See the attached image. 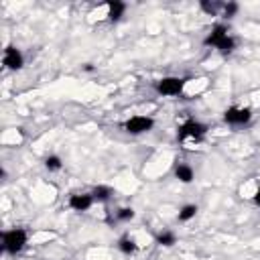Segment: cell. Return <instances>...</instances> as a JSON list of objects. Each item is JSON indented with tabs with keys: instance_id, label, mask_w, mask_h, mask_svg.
<instances>
[{
	"instance_id": "3957f363",
	"label": "cell",
	"mask_w": 260,
	"mask_h": 260,
	"mask_svg": "<svg viewBox=\"0 0 260 260\" xmlns=\"http://www.w3.org/2000/svg\"><path fill=\"white\" fill-rule=\"evenodd\" d=\"M207 124H203V122H199V120H195V118H187L185 122H181L179 124V128H177V138L183 142V140H195V142H199V140H203L205 136H207Z\"/></svg>"
},
{
	"instance_id": "e0dca14e",
	"label": "cell",
	"mask_w": 260,
	"mask_h": 260,
	"mask_svg": "<svg viewBox=\"0 0 260 260\" xmlns=\"http://www.w3.org/2000/svg\"><path fill=\"white\" fill-rule=\"evenodd\" d=\"M134 215H136V213H134L132 207H120V209L116 211V221H124V223H126V221H132Z\"/></svg>"
},
{
	"instance_id": "4fadbf2b",
	"label": "cell",
	"mask_w": 260,
	"mask_h": 260,
	"mask_svg": "<svg viewBox=\"0 0 260 260\" xmlns=\"http://www.w3.org/2000/svg\"><path fill=\"white\" fill-rule=\"evenodd\" d=\"M118 250L122 252V254H126V256H132V254H136L138 252V244L130 238V236H122L120 240H118Z\"/></svg>"
},
{
	"instance_id": "30bf717a",
	"label": "cell",
	"mask_w": 260,
	"mask_h": 260,
	"mask_svg": "<svg viewBox=\"0 0 260 260\" xmlns=\"http://www.w3.org/2000/svg\"><path fill=\"white\" fill-rule=\"evenodd\" d=\"M89 193H91L93 201H98V203H108L114 197V189L110 185H95Z\"/></svg>"
},
{
	"instance_id": "5b68a950",
	"label": "cell",
	"mask_w": 260,
	"mask_h": 260,
	"mask_svg": "<svg viewBox=\"0 0 260 260\" xmlns=\"http://www.w3.org/2000/svg\"><path fill=\"white\" fill-rule=\"evenodd\" d=\"M122 128H124V132L132 134V136H140V134H146V132H150L154 128V118L142 116V114L130 116L128 120L122 122Z\"/></svg>"
},
{
	"instance_id": "9c48e42d",
	"label": "cell",
	"mask_w": 260,
	"mask_h": 260,
	"mask_svg": "<svg viewBox=\"0 0 260 260\" xmlns=\"http://www.w3.org/2000/svg\"><path fill=\"white\" fill-rule=\"evenodd\" d=\"M173 173H175V179H177L179 183H185V185L193 183V179H195V171H193V167L187 165V162H177Z\"/></svg>"
},
{
	"instance_id": "52a82bcc",
	"label": "cell",
	"mask_w": 260,
	"mask_h": 260,
	"mask_svg": "<svg viewBox=\"0 0 260 260\" xmlns=\"http://www.w3.org/2000/svg\"><path fill=\"white\" fill-rule=\"evenodd\" d=\"M2 65L8 69V71H20L24 67V55L18 47L14 45H8L4 49V55H2Z\"/></svg>"
},
{
	"instance_id": "d6986e66",
	"label": "cell",
	"mask_w": 260,
	"mask_h": 260,
	"mask_svg": "<svg viewBox=\"0 0 260 260\" xmlns=\"http://www.w3.org/2000/svg\"><path fill=\"white\" fill-rule=\"evenodd\" d=\"M254 203H256V205L260 207V189H258V191L254 193Z\"/></svg>"
},
{
	"instance_id": "ac0fdd59",
	"label": "cell",
	"mask_w": 260,
	"mask_h": 260,
	"mask_svg": "<svg viewBox=\"0 0 260 260\" xmlns=\"http://www.w3.org/2000/svg\"><path fill=\"white\" fill-rule=\"evenodd\" d=\"M238 8H240V6H238L236 2H223V6H221V16L230 20V18H234V16L238 14Z\"/></svg>"
},
{
	"instance_id": "2e32d148",
	"label": "cell",
	"mask_w": 260,
	"mask_h": 260,
	"mask_svg": "<svg viewBox=\"0 0 260 260\" xmlns=\"http://www.w3.org/2000/svg\"><path fill=\"white\" fill-rule=\"evenodd\" d=\"M45 169H47L49 173H57V171H61V169H63V160H61V156H59V154H49V156L45 158Z\"/></svg>"
},
{
	"instance_id": "9a60e30c",
	"label": "cell",
	"mask_w": 260,
	"mask_h": 260,
	"mask_svg": "<svg viewBox=\"0 0 260 260\" xmlns=\"http://www.w3.org/2000/svg\"><path fill=\"white\" fill-rule=\"evenodd\" d=\"M221 6H223V2H209V0H201L199 2V8L203 12H207L209 16H217L221 12Z\"/></svg>"
},
{
	"instance_id": "7a4b0ae2",
	"label": "cell",
	"mask_w": 260,
	"mask_h": 260,
	"mask_svg": "<svg viewBox=\"0 0 260 260\" xmlns=\"http://www.w3.org/2000/svg\"><path fill=\"white\" fill-rule=\"evenodd\" d=\"M26 244H28V234L22 228H12V230H6L2 234V248L10 256L20 254L26 248Z\"/></svg>"
},
{
	"instance_id": "277c9868",
	"label": "cell",
	"mask_w": 260,
	"mask_h": 260,
	"mask_svg": "<svg viewBox=\"0 0 260 260\" xmlns=\"http://www.w3.org/2000/svg\"><path fill=\"white\" fill-rule=\"evenodd\" d=\"M187 85V79L185 77H177V75H167V77H160L154 81V91L158 95H167V98H175V95H181L183 89Z\"/></svg>"
},
{
	"instance_id": "8992f818",
	"label": "cell",
	"mask_w": 260,
	"mask_h": 260,
	"mask_svg": "<svg viewBox=\"0 0 260 260\" xmlns=\"http://www.w3.org/2000/svg\"><path fill=\"white\" fill-rule=\"evenodd\" d=\"M223 122L228 126H234V128L248 126L252 122V110L250 108H244V106H230L223 112Z\"/></svg>"
},
{
	"instance_id": "ba28073f",
	"label": "cell",
	"mask_w": 260,
	"mask_h": 260,
	"mask_svg": "<svg viewBox=\"0 0 260 260\" xmlns=\"http://www.w3.org/2000/svg\"><path fill=\"white\" fill-rule=\"evenodd\" d=\"M93 203H95V201H93L91 193H71L69 199H67V205H69L73 211H77V213L87 211Z\"/></svg>"
},
{
	"instance_id": "5bb4252c",
	"label": "cell",
	"mask_w": 260,
	"mask_h": 260,
	"mask_svg": "<svg viewBox=\"0 0 260 260\" xmlns=\"http://www.w3.org/2000/svg\"><path fill=\"white\" fill-rule=\"evenodd\" d=\"M197 211H199V207H197L195 203H187V205H183V207L179 209V213H177V219H179L181 223H185V221H191V219L197 215Z\"/></svg>"
},
{
	"instance_id": "6da1fadb",
	"label": "cell",
	"mask_w": 260,
	"mask_h": 260,
	"mask_svg": "<svg viewBox=\"0 0 260 260\" xmlns=\"http://www.w3.org/2000/svg\"><path fill=\"white\" fill-rule=\"evenodd\" d=\"M203 45L205 47H213V49H217L221 55H232L234 51H236V47H238V43H236V39L230 35V28L223 24V22H217L215 26H211V30L207 32V37L203 39Z\"/></svg>"
},
{
	"instance_id": "8fae6325",
	"label": "cell",
	"mask_w": 260,
	"mask_h": 260,
	"mask_svg": "<svg viewBox=\"0 0 260 260\" xmlns=\"http://www.w3.org/2000/svg\"><path fill=\"white\" fill-rule=\"evenodd\" d=\"M126 12V4L120 0H110L108 2V20L110 22H118Z\"/></svg>"
},
{
	"instance_id": "7c38bea8",
	"label": "cell",
	"mask_w": 260,
	"mask_h": 260,
	"mask_svg": "<svg viewBox=\"0 0 260 260\" xmlns=\"http://www.w3.org/2000/svg\"><path fill=\"white\" fill-rule=\"evenodd\" d=\"M154 242H156L158 246H162V248H171V246L177 244V234L171 232V230H162V232H158V234L154 236Z\"/></svg>"
}]
</instances>
